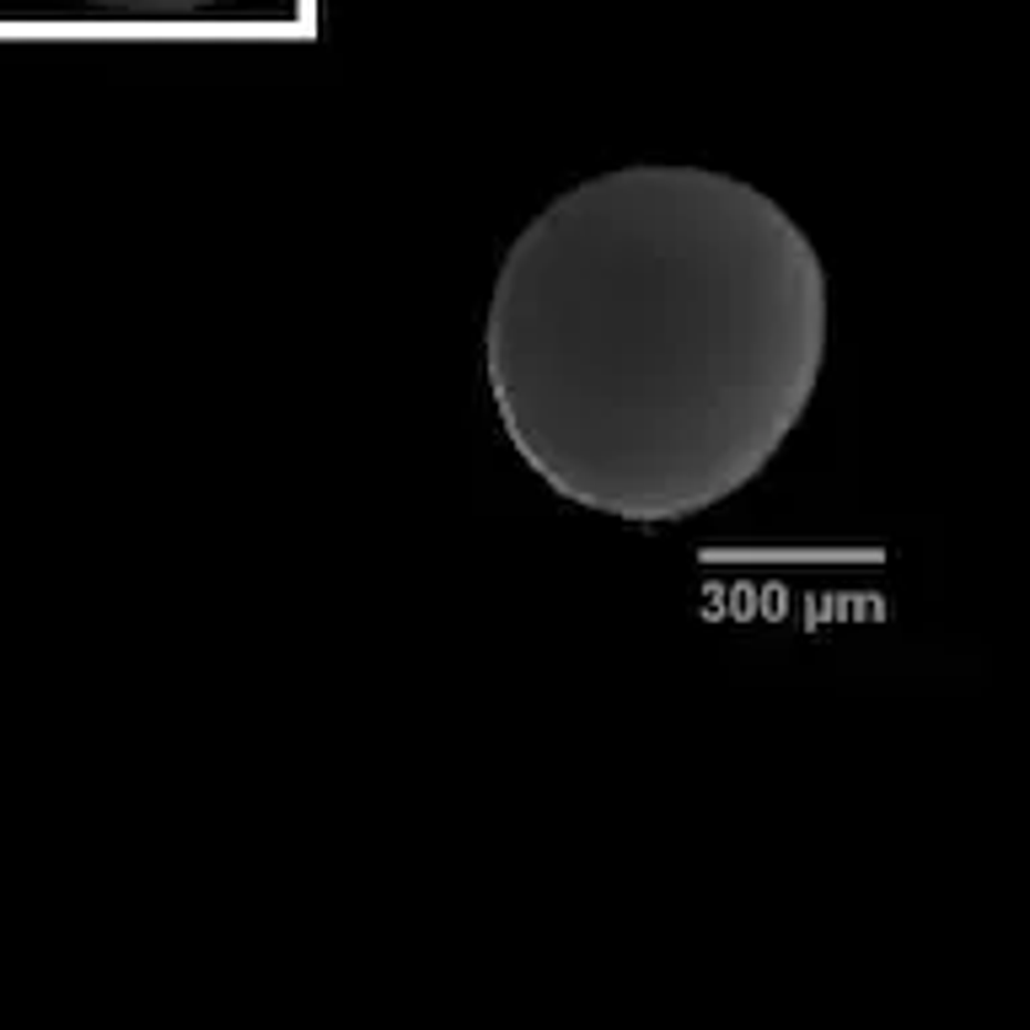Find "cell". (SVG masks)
Returning <instances> with one entry per match:
<instances>
[{
    "instance_id": "2",
    "label": "cell",
    "mask_w": 1030,
    "mask_h": 1030,
    "mask_svg": "<svg viewBox=\"0 0 1030 1030\" xmlns=\"http://www.w3.org/2000/svg\"><path fill=\"white\" fill-rule=\"evenodd\" d=\"M103 22H205L220 11H237L242 0H65Z\"/></svg>"
},
{
    "instance_id": "1",
    "label": "cell",
    "mask_w": 1030,
    "mask_h": 1030,
    "mask_svg": "<svg viewBox=\"0 0 1030 1030\" xmlns=\"http://www.w3.org/2000/svg\"><path fill=\"white\" fill-rule=\"evenodd\" d=\"M495 414L553 495L634 527L762 478L826 365V269L762 188L709 167L574 183L489 301Z\"/></svg>"
}]
</instances>
